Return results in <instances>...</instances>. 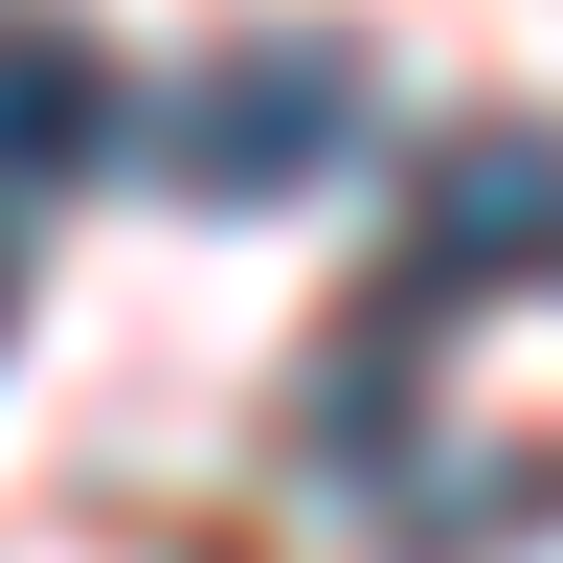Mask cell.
<instances>
[{"mask_svg":"<svg viewBox=\"0 0 563 563\" xmlns=\"http://www.w3.org/2000/svg\"><path fill=\"white\" fill-rule=\"evenodd\" d=\"M361 158V45L339 23H271V45H203L180 68V113H158V180L180 203H294V180H339Z\"/></svg>","mask_w":563,"mask_h":563,"instance_id":"6da1fadb","label":"cell"},{"mask_svg":"<svg viewBox=\"0 0 563 563\" xmlns=\"http://www.w3.org/2000/svg\"><path fill=\"white\" fill-rule=\"evenodd\" d=\"M406 271H429V294L563 271V135H541V113H451V135H429V203H406Z\"/></svg>","mask_w":563,"mask_h":563,"instance_id":"7a4b0ae2","label":"cell"},{"mask_svg":"<svg viewBox=\"0 0 563 563\" xmlns=\"http://www.w3.org/2000/svg\"><path fill=\"white\" fill-rule=\"evenodd\" d=\"M90 158H113V68L68 23H0V203H68Z\"/></svg>","mask_w":563,"mask_h":563,"instance_id":"3957f363","label":"cell"},{"mask_svg":"<svg viewBox=\"0 0 563 563\" xmlns=\"http://www.w3.org/2000/svg\"><path fill=\"white\" fill-rule=\"evenodd\" d=\"M563 519V451H474V496H406V563H496Z\"/></svg>","mask_w":563,"mask_h":563,"instance_id":"277c9868","label":"cell"},{"mask_svg":"<svg viewBox=\"0 0 563 563\" xmlns=\"http://www.w3.org/2000/svg\"><path fill=\"white\" fill-rule=\"evenodd\" d=\"M0 316H23V294H0Z\"/></svg>","mask_w":563,"mask_h":563,"instance_id":"5b68a950","label":"cell"}]
</instances>
